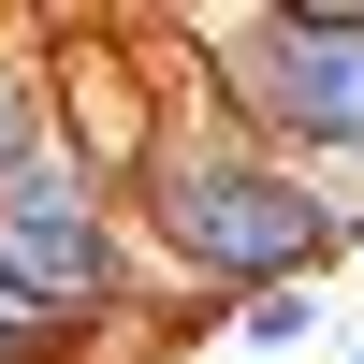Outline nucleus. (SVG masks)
I'll return each mask as SVG.
<instances>
[{
    "label": "nucleus",
    "instance_id": "obj_3",
    "mask_svg": "<svg viewBox=\"0 0 364 364\" xmlns=\"http://www.w3.org/2000/svg\"><path fill=\"white\" fill-rule=\"evenodd\" d=\"M321 321H336V306H321V277H291V291H248V306H233V350H248V364H291V350L321 336Z\"/></svg>",
    "mask_w": 364,
    "mask_h": 364
},
{
    "label": "nucleus",
    "instance_id": "obj_4",
    "mask_svg": "<svg viewBox=\"0 0 364 364\" xmlns=\"http://www.w3.org/2000/svg\"><path fill=\"white\" fill-rule=\"evenodd\" d=\"M73 350H87L73 321H44V306H29L15 277H0V364H73Z\"/></svg>",
    "mask_w": 364,
    "mask_h": 364
},
{
    "label": "nucleus",
    "instance_id": "obj_2",
    "mask_svg": "<svg viewBox=\"0 0 364 364\" xmlns=\"http://www.w3.org/2000/svg\"><path fill=\"white\" fill-rule=\"evenodd\" d=\"M175 87L262 132L277 161L350 175L364 161V0H277V15H190L175 29Z\"/></svg>",
    "mask_w": 364,
    "mask_h": 364
},
{
    "label": "nucleus",
    "instance_id": "obj_5",
    "mask_svg": "<svg viewBox=\"0 0 364 364\" xmlns=\"http://www.w3.org/2000/svg\"><path fill=\"white\" fill-rule=\"evenodd\" d=\"M336 364H364V336H350V350H336Z\"/></svg>",
    "mask_w": 364,
    "mask_h": 364
},
{
    "label": "nucleus",
    "instance_id": "obj_1",
    "mask_svg": "<svg viewBox=\"0 0 364 364\" xmlns=\"http://www.w3.org/2000/svg\"><path fill=\"white\" fill-rule=\"evenodd\" d=\"M132 219H146V248H161V277L190 306H248V291H291V277H336L350 262L336 190L306 161H277L262 132H233L219 102H190V87H175L161 146L132 175Z\"/></svg>",
    "mask_w": 364,
    "mask_h": 364
}]
</instances>
